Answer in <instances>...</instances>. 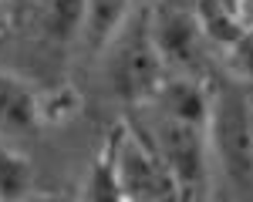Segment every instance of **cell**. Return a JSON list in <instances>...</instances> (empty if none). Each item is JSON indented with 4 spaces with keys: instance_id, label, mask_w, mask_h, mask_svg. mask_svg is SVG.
<instances>
[{
    "instance_id": "6da1fadb",
    "label": "cell",
    "mask_w": 253,
    "mask_h": 202,
    "mask_svg": "<svg viewBox=\"0 0 253 202\" xmlns=\"http://www.w3.org/2000/svg\"><path fill=\"white\" fill-rule=\"evenodd\" d=\"M138 135L145 138V145L159 155V162L166 165V172L172 175V182L193 196L196 202H206V196L213 192V155H210V132L196 128L186 121L166 118L152 108H138V118L128 121Z\"/></svg>"
},
{
    "instance_id": "7a4b0ae2",
    "label": "cell",
    "mask_w": 253,
    "mask_h": 202,
    "mask_svg": "<svg viewBox=\"0 0 253 202\" xmlns=\"http://www.w3.org/2000/svg\"><path fill=\"white\" fill-rule=\"evenodd\" d=\"M105 58V74H108V88L115 91L122 101L128 104H145V101L162 88V81L169 78L162 54L152 37V17L149 7L132 10V17L122 24L112 44L101 51Z\"/></svg>"
},
{
    "instance_id": "3957f363",
    "label": "cell",
    "mask_w": 253,
    "mask_h": 202,
    "mask_svg": "<svg viewBox=\"0 0 253 202\" xmlns=\"http://www.w3.org/2000/svg\"><path fill=\"white\" fill-rule=\"evenodd\" d=\"M210 155L240 196H253V111L240 88H216L210 111Z\"/></svg>"
},
{
    "instance_id": "277c9868",
    "label": "cell",
    "mask_w": 253,
    "mask_h": 202,
    "mask_svg": "<svg viewBox=\"0 0 253 202\" xmlns=\"http://www.w3.org/2000/svg\"><path fill=\"white\" fill-rule=\"evenodd\" d=\"M101 152L108 159L118 196L125 202H172L175 196H182V189L172 182L159 155L128 121L115 125Z\"/></svg>"
},
{
    "instance_id": "5b68a950",
    "label": "cell",
    "mask_w": 253,
    "mask_h": 202,
    "mask_svg": "<svg viewBox=\"0 0 253 202\" xmlns=\"http://www.w3.org/2000/svg\"><path fill=\"white\" fill-rule=\"evenodd\" d=\"M152 17V37L162 54V64L169 74H186V78H199V67L206 61V40L196 27V17L189 7H179L172 0L149 7Z\"/></svg>"
},
{
    "instance_id": "8992f818",
    "label": "cell",
    "mask_w": 253,
    "mask_h": 202,
    "mask_svg": "<svg viewBox=\"0 0 253 202\" xmlns=\"http://www.w3.org/2000/svg\"><path fill=\"white\" fill-rule=\"evenodd\" d=\"M142 108V104H138ZM145 108H152L166 118L186 121L196 128H210V111H213V88L203 78H186V74H169L162 81L152 98L145 101Z\"/></svg>"
},
{
    "instance_id": "52a82bcc",
    "label": "cell",
    "mask_w": 253,
    "mask_h": 202,
    "mask_svg": "<svg viewBox=\"0 0 253 202\" xmlns=\"http://www.w3.org/2000/svg\"><path fill=\"white\" fill-rule=\"evenodd\" d=\"M41 125V95L24 78L0 71V135L14 141L34 135Z\"/></svg>"
},
{
    "instance_id": "ba28073f",
    "label": "cell",
    "mask_w": 253,
    "mask_h": 202,
    "mask_svg": "<svg viewBox=\"0 0 253 202\" xmlns=\"http://www.w3.org/2000/svg\"><path fill=\"white\" fill-rule=\"evenodd\" d=\"M132 10H135V0H84L81 40L88 44V51L101 54L122 31V24L132 17Z\"/></svg>"
},
{
    "instance_id": "9c48e42d",
    "label": "cell",
    "mask_w": 253,
    "mask_h": 202,
    "mask_svg": "<svg viewBox=\"0 0 253 202\" xmlns=\"http://www.w3.org/2000/svg\"><path fill=\"white\" fill-rule=\"evenodd\" d=\"M34 196V165L0 135V202H24Z\"/></svg>"
},
{
    "instance_id": "30bf717a",
    "label": "cell",
    "mask_w": 253,
    "mask_h": 202,
    "mask_svg": "<svg viewBox=\"0 0 253 202\" xmlns=\"http://www.w3.org/2000/svg\"><path fill=\"white\" fill-rule=\"evenodd\" d=\"M193 17H196V27H199L203 40H206V47L216 51V54H223V51L243 34V27H240L216 0H193Z\"/></svg>"
},
{
    "instance_id": "8fae6325",
    "label": "cell",
    "mask_w": 253,
    "mask_h": 202,
    "mask_svg": "<svg viewBox=\"0 0 253 202\" xmlns=\"http://www.w3.org/2000/svg\"><path fill=\"white\" fill-rule=\"evenodd\" d=\"M81 20H84V0H44V31L51 40L81 37Z\"/></svg>"
},
{
    "instance_id": "7c38bea8",
    "label": "cell",
    "mask_w": 253,
    "mask_h": 202,
    "mask_svg": "<svg viewBox=\"0 0 253 202\" xmlns=\"http://www.w3.org/2000/svg\"><path fill=\"white\" fill-rule=\"evenodd\" d=\"M78 202H122L105 152H101V155L95 159V165H91V172H88V179H84V189H81Z\"/></svg>"
},
{
    "instance_id": "4fadbf2b",
    "label": "cell",
    "mask_w": 253,
    "mask_h": 202,
    "mask_svg": "<svg viewBox=\"0 0 253 202\" xmlns=\"http://www.w3.org/2000/svg\"><path fill=\"white\" fill-rule=\"evenodd\" d=\"M219 58H223L226 71H230L233 78L253 84V27H250V31H243V34H240V37L219 54Z\"/></svg>"
},
{
    "instance_id": "5bb4252c",
    "label": "cell",
    "mask_w": 253,
    "mask_h": 202,
    "mask_svg": "<svg viewBox=\"0 0 253 202\" xmlns=\"http://www.w3.org/2000/svg\"><path fill=\"white\" fill-rule=\"evenodd\" d=\"M81 108V98L75 88H58L41 95V121H68Z\"/></svg>"
},
{
    "instance_id": "9a60e30c",
    "label": "cell",
    "mask_w": 253,
    "mask_h": 202,
    "mask_svg": "<svg viewBox=\"0 0 253 202\" xmlns=\"http://www.w3.org/2000/svg\"><path fill=\"white\" fill-rule=\"evenodd\" d=\"M14 14H17V10H14V0H0V34H7Z\"/></svg>"
},
{
    "instance_id": "2e32d148",
    "label": "cell",
    "mask_w": 253,
    "mask_h": 202,
    "mask_svg": "<svg viewBox=\"0 0 253 202\" xmlns=\"http://www.w3.org/2000/svg\"><path fill=\"white\" fill-rule=\"evenodd\" d=\"M206 202H233V199H230L226 192H210V196H206Z\"/></svg>"
},
{
    "instance_id": "e0dca14e",
    "label": "cell",
    "mask_w": 253,
    "mask_h": 202,
    "mask_svg": "<svg viewBox=\"0 0 253 202\" xmlns=\"http://www.w3.org/2000/svg\"><path fill=\"white\" fill-rule=\"evenodd\" d=\"M24 202H51V199H38V196H31V199H24ZM58 202V199H54Z\"/></svg>"
},
{
    "instance_id": "ac0fdd59",
    "label": "cell",
    "mask_w": 253,
    "mask_h": 202,
    "mask_svg": "<svg viewBox=\"0 0 253 202\" xmlns=\"http://www.w3.org/2000/svg\"><path fill=\"white\" fill-rule=\"evenodd\" d=\"M250 111H253V91H250Z\"/></svg>"
},
{
    "instance_id": "d6986e66",
    "label": "cell",
    "mask_w": 253,
    "mask_h": 202,
    "mask_svg": "<svg viewBox=\"0 0 253 202\" xmlns=\"http://www.w3.org/2000/svg\"><path fill=\"white\" fill-rule=\"evenodd\" d=\"M122 202H125V199H122Z\"/></svg>"
}]
</instances>
